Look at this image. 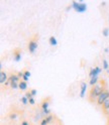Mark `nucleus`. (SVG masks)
<instances>
[{
    "instance_id": "0eeeda50",
    "label": "nucleus",
    "mask_w": 109,
    "mask_h": 125,
    "mask_svg": "<svg viewBox=\"0 0 109 125\" xmlns=\"http://www.w3.org/2000/svg\"><path fill=\"white\" fill-rule=\"evenodd\" d=\"M101 107H102V111H103V113L107 116L108 115V113H109V98L105 101V102L102 104V106H101Z\"/></svg>"
},
{
    "instance_id": "a211bd4d",
    "label": "nucleus",
    "mask_w": 109,
    "mask_h": 125,
    "mask_svg": "<svg viewBox=\"0 0 109 125\" xmlns=\"http://www.w3.org/2000/svg\"><path fill=\"white\" fill-rule=\"evenodd\" d=\"M48 124H49V121L46 120L45 117L42 119V121H41V125H48Z\"/></svg>"
},
{
    "instance_id": "f03ea898",
    "label": "nucleus",
    "mask_w": 109,
    "mask_h": 125,
    "mask_svg": "<svg viewBox=\"0 0 109 125\" xmlns=\"http://www.w3.org/2000/svg\"><path fill=\"white\" fill-rule=\"evenodd\" d=\"M71 6H72V8H74L77 12H80V13L85 12V11L87 10V4L84 3L83 1H79V2L73 1L72 4H71Z\"/></svg>"
},
{
    "instance_id": "423d86ee",
    "label": "nucleus",
    "mask_w": 109,
    "mask_h": 125,
    "mask_svg": "<svg viewBox=\"0 0 109 125\" xmlns=\"http://www.w3.org/2000/svg\"><path fill=\"white\" fill-rule=\"evenodd\" d=\"M13 59L15 62H19L21 60V51L18 48L13 51Z\"/></svg>"
},
{
    "instance_id": "aec40b11",
    "label": "nucleus",
    "mask_w": 109,
    "mask_h": 125,
    "mask_svg": "<svg viewBox=\"0 0 109 125\" xmlns=\"http://www.w3.org/2000/svg\"><path fill=\"white\" fill-rule=\"evenodd\" d=\"M23 75L29 78V77H30V72H29V71H27V70H24V71H23Z\"/></svg>"
},
{
    "instance_id": "4be33fe9",
    "label": "nucleus",
    "mask_w": 109,
    "mask_h": 125,
    "mask_svg": "<svg viewBox=\"0 0 109 125\" xmlns=\"http://www.w3.org/2000/svg\"><path fill=\"white\" fill-rule=\"evenodd\" d=\"M16 116H17V114H16V113H11V114L9 115L10 119H15V118H16Z\"/></svg>"
},
{
    "instance_id": "4468645a",
    "label": "nucleus",
    "mask_w": 109,
    "mask_h": 125,
    "mask_svg": "<svg viewBox=\"0 0 109 125\" xmlns=\"http://www.w3.org/2000/svg\"><path fill=\"white\" fill-rule=\"evenodd\" d=\"M98 82H99V81H98V77H92L89 83H90V85H91V86H94V85H95V84H97Z\"/></svg>"
},
{
    "instance_id": "2eb2a0df",
    "label": "nucleus",
    "mask_w": 109,
    "mask_h": 125,
    "mask_svg": "<svg viewBox=\"0 0 109 125\" xmlns=\"http://www.w3.org/2000/svg\"><path fill=\"white\" fill-rule=\"evenodd\" d=\"M102 34L106 37V36H108V34H109V28L108 27H104L103 28V30H102Z\"/></svg>"
},
{
    "instance_id": "b1692460",
    "label": "nucleus",
    "mask_w": 109,
    "mask_h": 125,
    "mask_svg": "<svg viewBox=\"0 0 109 125\" xmlns=\"http://www.w3.org/2000/svg\"><path fill=\"white\" fill-rule=\"evenodd\" d=\"M22 79H23V81H24V82H26V81H28V77H26V76H24V75H23Z\"/></svg>"
},
{
    "instance_id": "bb28decb",
    "label": "nucleus",
    "mask_w": 109,
    "mask_h": 125,
    "mask_svg": "<svg viewBox=\"0 0 109 125\" xmlns=\"http://www.w3.org/2000/svg\"><path fill=\"white\" fill-rule=\"evenodd\" d=\"M107 119H108V122H109V113H108V115H107Z\"/></svg>"
},
{
    "instance_id": "393cba45",
    "label": "nucleus",
    "mask_w": 109,
    "mask_h": 125,
    "mask_svg": "<svg viewBox=\"0 0 109 125\" xmlns=\"http://www.w3.org/2000/svg\"><path fill=\"white\" fill-rule=\"evenodd\" d=\"M17 75H18V77H19V78H22V77H23V71H22V72H18V74H17Z\"/></svg>"
},
{
    "instance_id": "9b49d317",
    "label": "nucleus",
    "mask_w": 109,
    "mask_h": 125,
    "mask_svg": "<svg viewBox=\"0 0 109 125\" xmlns=\"http://www.w3.org/2000/svg\"><path fill=\"white\" fill-rule=\"evenodd\" d=\"M8 80H9L10 82H19V81H20V78L18 77L17 74H11L10 77L8 78Z\"/></svg>"
},
{
    "instance_id": "f3484780",
    "label": "nucleus",
    "mask_w": 109,
    "mask_h": 125,
    "mask_svg": "<svg viewBox=\"0 0 109 125\" xmlns=\"http://www.w3.org/2000/svg\"><path fill=\"white\" fill-rule=\"evenodd\" d=\"M21 102L24 104V105H26V104L28 103V99H27L25 96H23V97H21Z\"/></svg>"
},
{
    "instance_id": "f8f14e48",
    "label": "nucleus",
    "mask_w": 109,
    "mask_h": 125,
    "mask_svg": "<svg viewBox=\"0 0 109 125\" xmlns=\"http://www.w3.org/2000/svg\"><path fill=\"white\" fill-rule=\"evenodd\" d=\"M19 89L22 91H25L27 89V83L24 81H20L19 82Z\"/></svg>"
},
{
    "instance_id": "20e7f679",
    "label": "nucleus",
    "mask_w": 109,
    "mask_h": 125,
    "mask_svg": "<svg viewBox=\"0 0 109 125\" xmlns=\"http://www.w3.org/2000/svg\"><path fill=\"white\" fill-rule=\"evenodd\" d=\"M37 49V40L36 38H32L28 42V51L30 53H33Z\"/></svg>"
},
{
    "instance_id": "c85d7f7f",
    "label": "nucleus",
    "mask_w": 109,
    "mask_h": 125,
    "mask_svg": "<svg viewBox=\"0 0 109 125\" xmlns=\"http://www.w3.org/2000/svg\"><path fill=\"white\" fill-rule=\"evenodd\" d=\"M106 125H109V123H108V122H107V124H106Z\"/></svg>"
},
{
    "instance_id": "39448f33",
    "label": "nucleus",
    "mask_w": 109,
    "mask_h": 125,
    "mask_svg": "<svg viewBox=\"0 0 109 125\" xmlns=\"http://www.w3.org/2000/svg\"><path fill=\"white\" fill-rule=\"evenodd\" d=\"M100 72H101V69H100L99 67L92 68V69L90 70L89 76H90V78H92V77H98V75L100 74Z\"/></svg>"
},
{
    "instance_id": "cd10ccee",
    "label": "nucleus",
    "mask_w": 109,
    "mask_h": 125,
    "mask_svg": "<svg viewBox=\"0 0 109 125\" xmlns=\"http://www.w3.org/2000/svg\"><path fill=\"white\" fill-rule=\"evenodd\" d=\"M108 77H109V71H108Z\"/></svg>"
},
{
    "instance_id": "5701e85b",
    "label": "nucleus",
    "mask_w": 109,
    "mask_h": 125,
    "mask_svg": "<svg viewBox=\"0 0 109 125\" xmlns=\"http://www.w3.org/2000/svg\"><path fill=\"white\" fill-rule=\"evenodd\" d=\"M30 93H32V95L34 97L36 95V90L35 89H32V90H30Z\"/></svg>"
},
{
    "instance_id": "412c9836",
    "label": "nucleus",
    "mask_w": 109,
    "mask_h": 125,
    "mask_svg": "<svg viewBox=\"0 0 109 125\" xmlns=\"http://www.w3.org/2000/svg\"><path fill=\"white\" fill-rule=\"evenodd\" d=\"M28 102H29V104H30V105H34L35 100H34V98H30V99L28 100Z\"/></svg>"
},
{
    "instance_id": "6e6552de",
    "label": "nucleus",
    "mask_w": 109,
    "mask_h": 125,
    "mask_svg": "<svg viewBox=\"0 0 109 125\" xmlns=\"http://www.w3.org/2000/svg\"><path fill=\"white\" fill-rule=\"evenodd\" d=\"M86 91H87V83L86 82H82L81 83V92H80V97L81 98H84Z\"/></svg>"
},
{
    "instance_id": "6ab92c4d",
    "label": "nucleus",
    "mask_w": 109,
    "mask_h": 125,
    "mask_svg": "<svg viewBox=\"0 0 109 125\" xmlns=\"http://www.w3.org/2000/svg\"><path fill=\"white\" fill-rule=\"evenodd\" d=\"M25 97H26V98H27L28 100H29L30 98H33V96L32 95V93H30V91H29V92H27V93L25 94Z\"/></svg>"
},
{
    "instance_id": "f257e3e1",
    "label": "nucleus",
    "mask_w": 109,
    "mask_h": 125,
    "mask_svg": "<svg viewBox=\"0 0 109 125\" xmlns=\"http://www.w3.org/2000/svg\"><path fill=\"white\" fill-rule=\"evenodd\" d=\"M104 90H106V83L104 80H100L97 84L92 86L90 91H89V96L88 99L91 103H94L97 101V98L100 96V94L102 93Z\"/></svg>"
},
{
    "instance_id": "a878e982",
    "label": "nucleus",
    "mask_w": 109,
    "mask_h": 125,
    "mask_svg": "<svg viewBox=\"0 0 109 125\" xmlns=\"http://www.w3.org/2000/svg\"><path fill=\"white\" fill-rule=\"evenodd\" d=\"M21 125H29V123H28L27 121L24 120V121H22V122H21Z\"/></svg>"
},
{
    "instance_id": "9d476101",
    "label": "nucleus",
    "mask_w": 109,
    "mask_h": 125,
    "mask_svg": "<svg viewBox=\"0 0 109 125\" xmlns=\"http://www.w3.org/2000/svg\"><path fill=\"white\" fill-rule=\"evenodd\" d=\"M50 100L51 98H46L43 101V103H42V108H43V110H46V109H49V105H50Z\"/></svg>"
},
{
    "instance_id": "1a4fd4ad",
    "label": "nucleus",
    "mask_w": 109,
    "mask_h": 125,
    "mask_svg": "<svg viewBox=\"0 0 109 125\" xmlns=\"http://www.w3.org/2000/svg\"><path fill=\"white\" fill-rule=\"evenodd\" d=\"M8 81V78H7V75L4 71H1L0 72V83L1 84H4Z\"/></svg>"
},
{
    "instance_id": "ddd939ff",
    "label": "nucleus",
    "mask_w": 109,
    "mask_h": 125,
    "mask_svg": "<svg viewBox=\"0 0 109 125\" xmlns=\"http://www.w3.org/2000/svg\"><path fill=\"white\" fill-rule=\"evenodd\" d=\"M49 42H50V44L53 45V46H56L58 44V42H57V40H56V37H54V36H51Z\"/></svg>"
},
{
    "instance_id": "dca6fc26",
    "label": "nucleus",
    "mask_w": 109,
    "mask_h": 125,
    "mask_svg": "<svg viewBox=\"0 0 109 125\" xmlns=\"http://www.w3.org/2000/svg\"><path fill=\"white\" fill-rule=\"evenodd\" d=\"M103 68L105 69V70H108V67H109V65H108V62L106 61V59H103Z\"/></svg>"
},
{
    "instance_id": "7ed1b4c3",
    "label": "nucleus",
    "mask_w": 109,
    "mask_h": 125,
    "mask_svg": "<svg viewBox=\"0 0 109 125\" xmlns=\"http://www.w3.org/2000/svg\"><path fill=\"white\" fill-rule=\"evenodd\" d=\"M109 98V91L106 89V90H104L102 93L100 94V96L97 98V104L99 105V106H102V104L105 102V101L107 100Z\"/></svg>"
}]
</instances>
